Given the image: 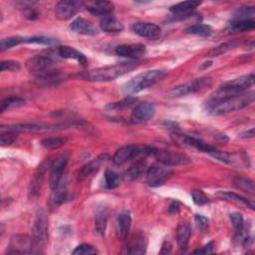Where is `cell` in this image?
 Returning <instances> with one entry per match:
<instances>
[{
	"mask_svg": "<svg viewBox=\"0 0 255 255\" xmlns=\"http://www.w3.org/2000/svg\"><path fill=\"white\" fill-rule=\"evenodd\" d=\"M254 101L252 91L235 92L220 87L206 102L207 111L214 116L228 114L249 106Z\"/></svg>",
	"mask_w": 255,
	"mask_h": 255,
	"instance_id": "obj_1",
	"label": "cell"
},
{
	"mask_svg": "<svg viewBox=\"0 0 255 255\" xmlns=\"http://www.w3.org/2000/svg\"><path fill=\"white\" fill-rule=\"evenodd\" d=\"M136 67L137 63L131 61L96 68L88 71L85 75V79L92 82H109L132 71Z\"/></svg>",
	"mask_w": 255,
	"mask_h": 255,
	"instance_id": "obj_2",
	"label": "cell"
},
{
	"mask_svg": "<svg viewBox=\"0 0 255 255\" xmlns=\"http://www.w3.org/2000/svg\"><path fill=\"white\" fill-rule=\"evenodd\" d=\"M26 68L30 73L43 81H53L58 78L57 71L55 70V61L48 55L31 57L26 63Z\"/></svg>",
	"mask_w": 255,
	"mask_h": 255,
	"instance_id": "obj_3",
	"label": "cell"
},
{
	"mask_svg": "<svg viewBox=\"0 0 255 255\" xmlns=\"http://www.w3.org/2000/svg\"><path fill=\"white\" fill-rule=\"evenodd\" d=\"M166 73L161 70H148L131 78L124 86V93L127 95L136 94L145 90L165 77Z\"/></svg>",
	"mask_w": 255,
	"mask_h": 255,
	"instance_id": "obj_4",
	"label": "cell"
},
{
	"mask_svg": "<svg viewBox=\"0 0 255 255\" xmlns=\"http://www.w3.org/2000/svg\"><path fill=\"white\" fill-rule=\"evenodd\" d=\"M146 155H151L155 157L160 163L165 165H179V164H186L190 162V159L181 153L169 151V150H162L157 149L154 147L147 146L146 148Z\"/></svg>",
	"mask_w": 255,
	"mask_h": 255,
	"instance_id": "obj_5",
	"label": "cell"
},
{
	"mask_svg": "<svg viewBox=\"0 0 255 255\" xmlns=\"http://www.w3.org/2000/svg\"><path fill=\"white\" fill-rule=\"evenodd\" d=\"M36 245L32 237L25 234H16L11 237L7 247V254H30L34 252Z\"/></svg>",
	"mask_w": 255,
	"mask_h": 255,
	"instance_id": "obj_6",
	"label": "cell"
},
{
	"mask_svg": "<svg viewBox=\"0 0 255 255\" xmlns=\"http://www.w3.org/2000/svg\"><path fill=\"white\" fill-rule=\"evenodd\" d=\"M210 84V79L209 78H200V79H195L192 81H189L187 83H184L180 86L174 87L168 92L169 97L172 98H178V97H183L187 96L190 94L197 93L205 87H207Z\"/></svg>",
	"mask_w": 255,
	"mask_h": 255,
	"instance_id": "obj_7",
	"label": "cell"
},
{
	"mask_svg": "<svg viewBox=\"0 0 255 255\" xmlns=\"http://www.w3.org/2000/svg\"><path fill=\"white\" fill-rule=\"evenodd\" d=\"M172 174V170L168 165L163 163H155L148 167L146 171V182L148 185L157 187L162 185Z\"/></svg>",
	"mask_w": 255,
	"mask_h": 255,
	"instance_id": "obj_8",
	"label": "cell"
},
{
	"mask_svg": "<svg viewBox=\"0 0 255 255\" xmlns=\"http://www.w3.org/2000/svg\"><path fill=\"white\" fill-rule=\"evenodd\" d=\"M69 160V155L67 152L59 155L54 161L50 164V173H49V185L52 190L56 189L62 181L63 173L66 168V165Z\"/></svg>",
	"mask_w": 255,
	"mask_h": 255,
	"instance_id": "obj_9",
	"label": "cell"
},
{
	"mask_svg": "<svg viewBox=\"0 0 255 255\" xmlns=\"http://www.w3.org/2000/svg\"><path fill=\"white\" fill-rule=\"evenodd\" d=\"M32 238L36 247L43 246L48 239V222L44 211L40 210L32 227Z\"/></svg>",
	"mask_w": 255,
	"mask_h": 255,
	"instance_id": "obj_10",
	"label": "cell"
},
{
	"mask_svg": "<svg viewBox=\"0 0 255 255\" xmlns=\"http://www.w3.org/2000/svg\"><path fill=\"white\" fill-rule=\"evenodd\" d=\"M145 150H146V146L133 145V144L126 145V146H123L120 149H118L115 152L112 159L116 165H122V164L126 163L127 161H128L129 159L136 157L140 154L145 155Z\"/></svg>",
	"mask_w": 255,
	"mask_h": 255,
	"instance_id": "obj_11",
	"label": "cell"
},
{
	"mask_svg": "<svg viewBox=\"0 0 255 255\" xmlns=\"http://www.w3.org/2000/svg\"><path fill=\"white\" fill-rule=\"evenodd\" d=\"M85 2L63 0L55 5V16L59 20H68L75 16Z\"/></svg>",
	"mask_w": 255,
	"mask_h": 255,
	"instance_id": "obj_12",
	"label": "cell"
},
{
	"mask_svg": "<svg viewBox=\"0 0 255 255\" xmlns=\"http://www.w3.org/2000/svg\"><path fill=\"white\" fill-rule=\"evenodd\" d=\"M155 114L154 106L148 102L137 104L131 112L130 121L132 123L140 124L150 120Z\"/></svg>",
	"mask_w": 255,
	"mask_h": 255,
	"instance_id": "obj_13",
	"label": "cell"
},
{
	"mask_svg": "<svg viewBox=\"0 0 255 255\" xmlns=\"http://www.w3.org/2000/svg\"><path fill=\"white\" fill-rule=\"evenodd\" d=\"M175 136H176V140H179L183 144L192 146V147L196 148L197 150L209 153L210 155H213L217 151V149L214 146L210 145L209 143H206L205 141H203L199 138L185 135V134H175Z\"/></svg>",
	"mask_w": 255,
	"mask_h": 255,
	"instance_id": "obj_14",
	"label": "cell"
},
{
	"mask_svg": "<svg viewBox=\"0 0 255 255\" xmlns=\"http://www.w3.org/2000/svg\"><path fill=\"white\" fill-rule=\"evenodd\" d=\"M145 46L142 44H126L118 46L115 50V53L120 57L137 59L145 54Z\"/></svg>",
	"mask_w": 255,
	"mask_h": 255,
	"instance_id": "obj_15",
	"label": "cell"
},
{
	"mask_svg": "<svg viewBox=\"0 0 255 255\" xmlns=\"http://www.w3.org/2000/svg\"><path fill=\"white\" fill-rule=\"evenodd\" d=\"M131 30L133 33L143 38L155 39L160 35L159 26L153 23H144V22L134 23L131 26Z\"/></svg>",
	"mask_w": 255,
	"mask_h": 255,
	"instance_id": "obj_16",
	"label": "cell"
},
{
	"mask_svg": "<svg viewBox=\"0 0 255 255\" xmlns=\"http://www.w3.org/2000/svg\"><path fill=\"white\" fill-rule=\"evenodd\" d=\"M84 6L91 14L105 17L113 13L115 9L114 4L110 1H88L85 2Z\"/></svg>",
	"mask_w": 255,
	"mask_h": 255,
	"instance_id": "obj_17",
	"label": "cell"
},
{
	"mask_svg": "<svg viewBox=\"0 0 255 255\" xmlns=\"http://www.w3.org/2000/svg\"><path fill=\"white\" fill-rule=\"evenodd\" d=\"M253 85H254V74L251 73V74L233 79L225 83L222 87L235 92H245L247 91L248 88H251Z\"/></svg>",
	"mask_w": 255,
	"mask_h": 255,
	"instance_id": "obj_18",
	"label": "cell"
},
{
	"mask_svg": "<svg viewBox=\"0 0 255 255\" xmlns=\"http://www.w3.org/2000/svg\"><path fill=\"white\" fill-rule=\"evenodd\" d=\"M70 29L80 35L95 36L98 34L97 28L83 17H77L75 20H73L70 24Z\"/></svg>",
	"mask_w": 255,
	"mask_h": 255,
	"instance_id": "obj_19",
	"label": "cell"
},
{
	"mask_svg": "<svg viewBox=\"0 0 255 255\" xmlns=\"http://www.w3.org/2000/svg\"><path fill=\"white\" fill-rule=\"evenodd\" d=\"M131 226V217L128 211H123L119 214L117 218L116 231L118 238L121 240H126L129 233Z\"/></svg>",
	"mask_w": 255,
	"mask_h": 255,
	"instance_id": "obj_20",
	"label": "cell"
},
{
	"mask_svg": "<svg viewBox=\"0 0 255 255\" xmlns=\"http://www.w3.org/2000/svg\"><path fill=\"white\" fill-rule=\"evenodd\" d=\"M105 157H106V155H101L98 158H96V159L86 163L85 165H83L82 168L78 171V174H77L78 180H80V181L85 180L89 176L98 172L102 163L105 161Z\"/></svg>",
	"mask_w": 255,
	"mask_h": 255,
	"instance_id": "obj_21",
	"label": "cell"
},
{
	"mask_svg": "<svg viewBox=\"0 0 255 255\" xmlns=\"http://www.w3.org/2000/svg\"><path fill=\"white\" fill-rule=\"evenodd\" d=\"M146 241L141 233L131 236L126 247V253L128 254H143L145 252Z\"/></svg>",
	"mask_w": 255,
	"mask_h": 255,
	"instance_id": "obj_22",
	"label": "cell"
},
{
	"mask_svg": "<svg viewBox=\"0 0 255 255\" xmlns=\"http://www.w3.org/2000/svg\"><path fill=\"white\" fill-rule=\"evenodd\" d=\"M57 53L61 58L73 59V60L78 61V63L80 65H82L83 67L87 66V64H88V60H87L86 56L83 53L76 50L75 48H73V47H69V46L59 47L57 49Z\"/></svg>",
	"mask_w": 255,
	"mask_h": 255,
	"instance_id": "obj_23",
	"label": "cell"
},
{
	"mask_svg": "<svg viewBox=\"0 0 255 255\" xmlns=\"http://www.w3.org/2000/svg\"><path fill=\"white\" fill-rule=\"evenodd\" d=\"M47 166L48 165H47L46 161L43 162L38 167L35 174L33 175L32 180H31V184H30V191H29L31 196H37L39 194V191L41 189V186H42V183H43V180H44V175H45Z\"/></svg>",
	"mask_w": 255,
	"mask_h": 255,
	"instance_id": "obj_24",
	"label": "cell"
},
{
	"mask_svg": "<svg viewBox=\"0 0 255 255\" xmlns=\"http://www.w3.org/2000/svg\"><path fill=\"white\" fill-rule=\"evenodd\" d=\"M100 28L106 33L117 34L124 30V25L115 17L106 16L100 21Z\"/></svg>",
	"mask_w": 255,
	"mask_h": 255,
	"instance_id": "obj_25",
	"label": "cell"
},
{
	"mask_svg": "<svg viewBox=\"0 0 255 255\" xmlns=\"http://www.w3.org/2000/svg\"><path fill=\"white\" fill-rule=\"evenodd\" d=\"M217 196H219L220 198H223L225 200H229L232 202H235L237 204H240L244 207L250 208V209H254V202L253 200H250L244 196H241L237 193L234 192H230V191H218L217 192Z\"/></svg>",
	"mask_w": 255,
	"mask_h": 255,
	"instance_id": "obj_26",
	"label": "cell"
},
{
	"mask_svg": "<svg viewBox=\"0 0 255 255\" xmlns=\"http://www.w3.org/2000/svg\"><path fill=\"white\" fill-rule=\"evenodd\" d=\"M201 4V2L199 1H183V2H179L175 5H172L170 7V11L174 14V15H184V14H189L191 11H193L194 9H196L199 5Z\"/></svg>",
	"mask_w": 255,
	"mask_h": 255,
	"instance_id": "obj_27",
	"label": "cell"
},
{
	"mask_svg": "<svg viewBox=\"0 0 255 255\" xmlns=\"http://www.w3.org/2000/svg\"><path fill=\"white\" fill-rule=\"evenodd\" d=\"M145 167V159L144 158H139L137 159L130 167L126 171L125 173V179L131 181L136 178H138L142 172L144 171Z\"/></svg>",
	"mask_w": 255,
	"mask_h": 255,
	"instance_id": "obj_28",
	"label": "cell"
},
{
	"mask_svg": "<svg viewBox=\"0 0 255 255\" xmlns=\"http://www.w3.org/2000/svg\"><path fill=\"white\" fill-rule=\"evenodd\" d=\"M191 235L190 226L187 223H180L176 231V241L180 249H185Z\"/></svg>",
	"mask_w": 255,
	"mask_h": 255,
	"instance_id": "obj_29",
	"label": "cell"
},
{
	"mask_svg": "<svg viewBox=\"0 0 255 255\" xmlns=\"http://www.w3.org/2000/svg\"><path fill=\"white\" fill-rule=\"evenodd\" d=\"M25 104V100L17 97V96H10L5 99H3L0 103V111L1 113H4L6 111L19 108Z\"/></svg>",
	"mask_w": 255,
	"mask_h": 255,
	"instance_id": "obj_30",
	"label": "cell"
},
{
	"mask_svg": "<svg viewBox=\"0 0 255 255\" xmlns=\"http://www.w3.org/2000/svg\"><path fill=\"white\" fill-rule=\"evenodd\" d=\"M108 222V211L106 208H99L95 216V228L98 233L104 234Z\"/></svg>",
	"mask_w": 255,
	"mask_h": 255,
	"instance_id": "obj_31",
	"label": "cell"
},
{
	"mask_svg": "<svg viewBox=\"0 0 255 255\" xmlns=\"http://www.w3.org/2000/svg\"><path fill=\"white\" fill-rule=\"evenodd\" d=\"M233 182H234V185L238 189H240L242 191H245V192H247L251 195H254L255 189H254L253 180H251L249 178H246V177H243V176H236V177H234Z\"/></svg>",
	"mask_w": 255,
	"mask_h": 255,
	"instance_id": "obj_32",
	"label": "cell"
},
{
	"mask_svg": "<svg viewBox=\"0 0 255 255\" xmlns=\"http://www.w3.org/2000/svg\"><path fill=\"white\" fill-rule=\"evenodd\" d=\"M185 32L191 35L199 36V37H208L212 33V28L209 25L204 24H195L187 27Z\"/></svg>",
	"mask_w": 255,
	"mask_h": 255,
	"instance_id": "obj_33",
	"label": "cell"
},
{
	"mask_svg": "<svg viewBox=\"0 0 255 255\" xmlns=\"http://www.w3.org/2000/svg\"><path fill=\"white\" fill-rule=\"evenodd\" d=\"M255 15V9L254 7L249 6H242L239 7L233 15L232 21H243V20H253V17Z\"/></svg>",
	"mask_w": 255,
	"mask_h": 255,
	"instance_id": "obj_34",
	"label": "cell"
},
{
	"mask_svg": "<svg viewBox=\"0 0 255 255\" xmlns=\"http://www.w3.org/2000/svg\"><path fill=\"white\" fill-rule=\"evenodd\" d=\"M67 198H68L67 189L60 184L56 189L53 190V194L51 197V204L53 207L59 206L62 203H64Z\"/></svg>",
	"mask_w": 255,
	"mask_h": 255,
	"instance_id": "obj_35",
	"label": "cell"
},
{
	"mask_svg": "<svg viewBox=\"0 0 255 255\" xmlns=\"http://www.w3.org/2000/svg\"><path fill=\"white\" fill-rule=\"evenodd\" d=\"M66 141H67V138L62 136L47 137L41 140V145L47 149H56L64 145Z\"/></svg>",
	"mask_w": 255,
	"mask_h": 255,
	"instance_id": "obj_36",
	"label": "cell"
},
{
	"mask_svg": "<svg viewBox=\"0 0 255 255\" xmlns=\"http://www.w3.org/2000/svg\"><path fill=\"white\" fill-rule=\"evenodd\" d=\"M254 20H243V21H232L230 24V30L234 32H244L254 29Z\"/></svg>",
	"mask_w": 255,
	"mask_h": 255,
	"instance_id": "obj_37",
	"label": "cell"
},
{
	"mask_svg": "<svg viewBox=\"0 0 255 255\" xmlns=\"http://www.w3.org/2000/svg\"><path fill=\"white\" fill-rule=\"evenodd\" d=\"M25 38L26 37H21V36H12V37H8L5 39L1 40L0 43V50L1 51H5L8 49H11L15 46H18L22 43H25Z\"/></svg>",
	"mask_w": 255,
	"mask_h": 255,
	"instance_id": "obj_38",
	"label": "cell"
},
{
	"mask_svg": "<svg viewBox=\"0 0 255 255\" xmlns=\"http://www.w3.org/2000/svg\"><path fill=\"white\" fill-rule=\"evenodd\" d=\"M104 177H105V186L109 189L116 188L120 184V175L112 169H107Z\"/></svg>",
	"mask_w": 255,
	"mask_h": 255,
	"instance_id": "obj_39",
	"label": "cell"
},
{
	"mask_svg": "<svg viewBox=\"0 0 255 255\" xmlns=\"http://www.w3.org/2000/svg\"><path fill=\"white\" fill-rule=\"evenodd\" d=\"M136 101H137L136 98L128 96L127 98H125V99H123V100H121L119 102L109 104L106 108L110 109V110H122V109H126V108H128V107H131L132 105H134L136 103Z\"/></svg>",
	"mask_w": 255,
	"mask_h": 255,
	"instance_id": "obj_40",
	"label": "cell"
},
{
	"mask_svg": "<svg viewBox=\"0 0 255 255\" xmlns=\"http://www.w3.org/2000/svg\"><path fill=\"white\" fill-rule=\"evenodd\" d=\"M238 45V42L237 41H230V42H226V43H223L221 45H219L218 47L212 49L210 52H209V55L210 56H218V55H221L231 49H233L234 47H236Z\"/></svg>",
	"mask_w": 255,
	"mask_h": 255,
	"instance_id": "obj_41",
	"label": "cell"
},
{
	"mask_svg": "<svg viewBox=\"0 0 255 255\" xmlns=\"http://www.w3.org/2000/svg\"><path fill=\"white\" fill-rule=\"evenodd\" d=\"M25 43L29 44H41V45H47L51 46L56 44V40L50 37H45V36H35V37H30V38H25Z\"/></svg>",
	"mask_w": 255,
	"mask_h": 255,
	"instance_id": "obj_42",
	"label": "cell"
},
{
	"mask_svg": "<svg viewBox=\"0 0 255 255\" xmlns=\"http://www.w3.org/2000/svg\"><path fill=\"white\" fill-rule=\"evenodd\" d=\"M229 217H230L233 227L236 230V233L240 232L244 229V218L240 212H232V213H230Z\"/></svg>",
	"mask_w": 255,
	"mask_h": 255,
	"instance_id": "obj_43",
	"label": "cell"
},
{
	"mask_svg": "<svg viewBox=\"0 0 255 255\" xmlns=\"http://www.w3.org/2000/svg\"><path fill=\"white\" fill-rule=\"evenodd\" d=\"M191 197H192V200L193 202L196 204V205H204L206 203L209 202V199L208 197L205 195V193L200 190V189H194L191 191L190 193Z\"/></svg>",
	"mask_w": 255,
	"mask_h": 255,
	"instance_id": "obj_44",
	"label": "cell"
},
{
	"mask_svg": "<svg viewBox=\"0 0 255 255\" xmlns=\"http://www.w3.org/2000/svg\"><path fill=\"white\" fill-rule=\"evenodd\" d=\"M21 69V64L17 61L13 60H6L2 61L0 64V70L1 72L4 71H11V72H17Z\"/></svg>",
	"mask_w": 255,
	"mask_h": 255,
	"instance_id": "obj_45",
	"label": "cell"
},
{
	"mask_svg": "<svg viewBox=\"0 0 255 255\" xmlns=\"http://www.w3.org/2000/svg\"><path fill=\"white\" fill-rule=\"evenodd\" d=\"M73 254L77 255H89V254H96L98 253V250L89 244H82L76 247V249L72 252Z\"/></svg>",
	"mask_w": 255,
	"mask_h": 255,
	"instance_id": "obj_46",
	"label": "cell"
},
{
	"mask_svg": "<svg viewBox=\"0 0 255 255\" xmlns=\"http://www.w3.org/2000/svg\"><path fill=\"white\" fill-rule=\"evenodd\" d=\"M16 138V132L12 131V130H7L6 132H2L1 136H0V141H1V145L6 146V145H10L11 143L14 142Z\"/></svg>",
	"mask_w": 255,
	"mask_h": 255,
	"instance_id": "obj_47",
	"label": "cell"
},
{
	"mask_svg": "<svg viewBox=\"0 0 255 255\" xmlns=\"http://www.w3.org/2000/svg\"><path fill=\"white\" fill-rule=\"evenodd\" d=\"M195 223L197 225V228L202 232H205L208 228V219L200 214L195 215Z\"/></svg>",
	"mask_w": 255,
	"mask_h": 255,
	"instance_id": "obj_48",
	"label": "cell"
},
{
	"mask_svg": "<svg viewBox=\"0 0 255 255\" xmlns=\"http://www.w3.org/2000/svg\"><path fill=\"white\" fill-rule=\"evenodd\" d=\"M213 248H214L213 242H208V243L205 244L203 247L194 250L193 253H194V254H210V253L213 252Z\"/></svg>",
	"mask_w": 255,
	"mask_h": 255,
	"instance_id": "obj_49",
	"label": "cell"
},
{
	"mask_svg": "<svg viewBox=\"0 0 255 255\" xmlns=\"http://www.w3.org/2000/svg\"><path fill=\"white\" fill-rule=\"evenodd\" d=\"M24 15L29 20H35L39 16V12L34 7H26Z\"/></svg>",
	"mask_w": 255,
	"mask_h": 255,
	"instance_id": "obj_50",
	"label": "cell"
},
{
	"mask_svg": "<svg viewBox=\"0 0 255 255\" xmlns=\"http://www.w3.org/2000/svg\"><path fill=\"white\" fill-rule=\"evenodd\" d=\"M180 209V203L176 200L172 201L169 206H168V212L171 213V214H174V213H177Z\"/></svg>",
	"mask_w": 255,
	"mask_h": 255,
	"instance_id": "obj_51",
	"label": "cell"
},
{
	"mask_svg": "<svg viewBox=\"0 0 255 255\" xmlns=\"http://www.w3.org/2000/svg\"><path fill=\"white\" fill-rule=\"evenodd\" d=\"M253 136H254V128H251L250 129L245 130L240 134V137L242 138H251Z\"/></svg>",
	"mask_w": 255,
	"mask_h": 255,
	"instance_id": "obj_52",
	"label": "cell"
}]
</instances>
